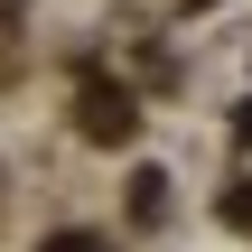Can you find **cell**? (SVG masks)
Masks as SVG:
<instances>
[{
  "label": "cell",
  "mask_w": 252,
  "mask_h": 252,
  "mask_svg": "<svg viewBox=\"0 0 252 252\" xmlns=\"http://www.w3.org/2000/svg\"><path fill=\"white\" fill-rule=\"evenodd\" d=\"M131 122H140L131 94H84V131H94V140H131Z\"/></svg>",
  "instance_id": "obj_1"
},
{
  "label": "cell",
  "mask_w": 252,
  "mask_h": 252,
  "mask_svg": "<svg viewBox=\"0 0 252 252\" xmlns=\"http://www.w3.org/2000/svg\"><path fill=\"white\" fill-rule=\"evenodd\" d=\"M47 252H103V243H94V234H56Z\"/></svg>",
  "instance_id": "obj_2"
}]
</instances>
